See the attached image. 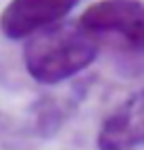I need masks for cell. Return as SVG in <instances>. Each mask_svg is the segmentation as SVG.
<instances>
[{
  "mask_svg": "<svg viewBox=\"0 0 144 150\" xmlns=\"http://www.w3.org/2000/svg\"><path fill=\"white\" fill-rule=\"evenodd\" d=\"M100 40L77 21H59L25 38L23 67L42 86H59L94 65Z\"/></svg>",
  "mask_w": 144,
  "mask_h": 150,
  "instance_id": "1",
  "label": "cell"
},
{
  "mask_svg": "<svg viewBox=\"0 0 144 150\" xmlns=\"http://www.w3.org/2000/svg\"><path fill=\"white\" fill-rule=\"evenodd\" d=\"M79 23L98 40L113 38L125 52L144 56L142 0H98L84 11Z\"/></svg>",
  "mask_w": 144,
  "mask_h": 150,
  "instance_id": "2",
  "label": "cell"
},
{
  "mask_svg": "<svg viewBox=\"0 0 144 150\" xmlns=\"http://www.w3.org/2000/svg\"><path fill=\"white\" fill-rule=\"evenodd\" d=\"M77 4L82 0H11L0 17V31L6 40H25L63 21Z\"/></svg>",
  "mask_w": 144,
  "mask_h": 150,
  "instance_id": "3",
  "label": "cell"
},
{
  "mask_svg": "<svg viewBox=\"0 0 144 150\" xmlns=\"http://www.w3.org/2000/svg\"><path fill=\"white\" fill-rule=\"evenodd\" d=\"M144 146V90L123 100L98 129V150H136Z\"/></svg>",
  "mask_w": 144,
  "mask_h": 150,
  "instance_id": "4",
  "label": "cell"
}]
</instances>
